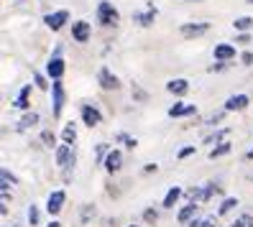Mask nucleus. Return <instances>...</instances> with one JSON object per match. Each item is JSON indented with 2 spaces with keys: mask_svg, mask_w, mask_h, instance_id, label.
<instances>
[{
  "mask_svg": "<svg viewBox=\"0 0 253 227\" xmlns=\"http://www.w3.org/2000/svg\"><path fill=\"white\" fill-rule=\"evenodd\" d=\"M54 151H56V153H54L56 166L64 171V181H69L74 166H77V151H74V146H67V143H59Z\"/></svg>",
  "mask_w": 253,
  "mask_h": 227,
  "instance_id": "obj_1",
  "label": "nucleus"
},
{
  "mask_svg": "<svg viewBox=\"0 0 253 227\" xmlns=\"http://www.w3.org/2000/svg\"><path fill=\"white\" fill-rule=\"evenodd\" d=\"M95 16H97V23L102 28H118L121 26V13L115 10V5L110 3V0H100Z\"/></svg>",
  "mask_w": 253,
  "mask_h": 227,
  "instance_id": "obj_2",
  "label": "nucleus"
},
{
  "mask_svg": "<svg viewBox=\"0 0 253 227\" xmlns=\"http://www.w3.org/2000/svg\"><path fill=\"white\" fill-rule=\"evenodd\" d=\"M64 105H67V92H64V84H62V79H54V82H51V115H54L56 120L62 117Z\"/></svg>",
  "mask_w": 253,
  "mask_h": 227,
  "instance_id": "obj_3",
  "label": "nucleus"
},
{
  "mask_svg": "<svg viewBox=\"0 0 253 227\" xmlns=\"http://www.w3.org/2000/svg\"><path fill=\"white\" fill-rule=\"evenodd\" d=\"M43 23H46V28L49 31H62V28L67 26V23H72V13L67 10V8H62V10H54V13H46L43 16Z\"/></svg>",
  "mask_w": 253,
  "mask_h": 227,
  "instance_id": "obj_4",
  "label": "nucleus"
},
{
  "mask_svg": "<svg viewBox=\"0 0 253 227\" xmlns=\"http://www.w3.org/2000/svg\"><path fill=\"white\" fill-rule=\"evenodd\" d=\"M97 84H100L102 89H108V92H115V89L123 87L121 77H118V74H113L110 67H100V72H97Z\"/></svg>",
  "mask_w": 253,
  "mask_h": 227,
  "instance_id": "obj_5",
  "label": "nucleus"
},
{
  "mask_svg": "<svg viewBox=\"0 0 253 227\" xmlns=\"http://www.w3.org/2000/svg\"><path fill=\"white\" fill-rule=\"evenodd\" d=\"M80 115H82V125H87V128H97L102 123V113L95 108V105H90V102L80 105Z\"/></svg>",
  "mask_w": 253,
  "mask_h": 227,
  "instance_id": "obj_6",
  "label": "nucleus"
},
{
  "mask_svg": "<svg viewBox=\"0 0 253 227\" xmlns=\"http://www.w3.org/2000/svg\"><path fill=\"white\" fill-rule=\"evenodd\" d=\"M102 169H105L108 174H118V171H121V169H123V151L110 148L108 156L102 158Z\"/></svg>",
  "mask_w": 253,
  "mask_h": 227,
  "instance_id": "obj_7",
  "label": "nucleus"
},
{
  "mask_svg": "<svg viewBox=\"0 0 253 227\" xmlns=\"http://www.w3.org/2000/svg\"><path fill=\"white\" fill-rule=\"evenodd\" d=\"M156 16H159V8H156L154 3H148V5H146V10L133 13V23H136V26H143V28H148V26H154Z\"/></svg>",
  "mask_w": 253,
  "mask_h": 227,
  "instance_id": "obj_8",
  "label": "nucleus"
},
{
  "mask_svg": "<svg viewBox=\"0 0 253 227\" xmlns=\"http://www.w3.org/2000/svg\"><path fill=\"white\" fill-rule=\"evenodd\" d=\"M72 38L77 41V43H87L92 38V26L87 23V21H74L72 23Z\"/></svg>",
  "mask_w": 253,
  "mask_h": 227,
  "instance_id": "obj_9",
  "label": "nucleus"
},
{
  "mask_svg": "<svg viewBox=\"0 0 253 227\" xmlns=\"http://www.w3.org/2000/svg\"><path fill=\"white\" fill-rule=\"evenodd\" d=\"M64 72H67V64H64V56H49L46 62V74L54 79H64Z\"/></svg>",
  "mask_w": 253,
  "mask_h": 227,
  "instance_id": "obj_10",
  "label": "nucleus"
},
{
  "mask_svg": "<svg viewBox=\"0 0 253 227\" xmlns=\"http://www.w3.org/2000/svg\"><path fill=\"white\" fill-rule=\"evenodd\" d=\"M64 202H67V191H64V189H56V191H51V194H49V202H46V212H49L51 217H56L59 212H62Z\"/></svg>",
  "mask_w": 253,
  "mask_h": 227,
  "instance_id": "obj_11",
  "label": "nucleus"
},
{
  "mask_svg": "<svg viewBox=\"0 0 253 227\" xmlns=\"http://www.w3.org/2000/svg\"><path fill=\"white\" fill-rule=\"evenodd\" d=\"M179 31H182V36H184V38H197V36H205L207 31H210V23H207V21L184 23V26L179 28Z\"/></svg>",
  "mask_w": 253,
  "mask_h": 227,
  "instance_id": "obj_12",
  "label": "nucleus"
},
{
  "mask_svg": "<svg viewBox=\"0 0 253 227\" xmlns=\"http://www.w3.org/2000/svg\"><path fill=\"white\" fill-rule=\"evenodd\" d=\"M251 105V97L248 95H233V97H228L225 100V113H241V110H246Z\"/></svg>",
  "mask_w": 253,
  "mask_h": 227,
  "instance_id": "obj_13",
  "label": "nucleus"
},
{
  "mask_svg": "<svg viewBox=\"0 0 253 227\" xmlns=\"http://www.w3.org/2000/svg\"><path fill=\"white\" fill-rule=\"evenodd\" d=\"M197 115V105H187V102H174L169 108V117H192Z\"/></svg>",
  "mask_w": 253,
  "mask_h": 227,
  "instance_id": "obj_14",
  "label": "nucleus"
},
{
  "mask_svg": "<svg viewBox=\"0 0 253 227\" xmlns=\"http://www.w3.org/2000/svg\"><path fill=\"white\" fill-rule=\"evenodd\" d=\"M167 92H171V95H176V97H184V95L189 92V82L182 79V77L169 79V82H167Z\"/></svg>",
  "mask_w": 253,
  "mask_h": 227,
  "instance_id": "obj_15",
  "label": "nucleus"
},
{
  "mask_svg": "<svg viewBox=\"0 0 253 227\" xmlns=\"http://www.w3.org/2000/svg\"><path fill=\"white\" fill-rule=\"evenodd\" d=\"M233 59H235L233 43H217L215 46V62H233Z\"/></svg>",
  "mask_w": 253,
  "mask_h": 227,
  "instance_id": "obj_16",
  "label": "nucleus"
},
{
  "mask_svg": "<svg viewBox=\"0 0 253 227\" xmlns=\"http://www.w3.org/2000/svg\"><path fill=\"white\" fill-rule=\"evenodd\" d=\"M16 105L18 110H23V113H28V108H31V84H23L21 87V92H18V97H16Z\"/></svg>",
  "mask_w": 253,
  "mask_h": 227,
  "instance_id": "obj_17",
  "label": "nucleus"
},
{
  "mask_svg": "<svg viewBox=\"0 0 253 227\" xmlns=\"http://www.w3.org/2000/svg\"><path fill=\"white\" fill-rule=\"evenodd\" d=\"M197 209H200V204H197V202H187V204L179 209V215H176V222H179V225H187L192 217L197 215Z\"/></svg>",
  "mask_w": 253,
  "mask_h": 227,
  "instance_id": "obj_18",
  "label": "nucleus"
},
{
  "mask_svg": "<svg viewBox=\"0 0 253 227\" xmlns=\"http://www.w3.org/2000/svg\"><path fill=\"white\" fill-rule=\"evenodd\" d=\"M182 194H184V191H182L179 187H171V189L167 191V196H164L161 207H164V209H174V207H176V202L182 199Z\"/></svg>",
  "mask_w": 253,
  "mask_h": 227,
  "instance_id": "obj_19",
  "label": "nucleus"
},
{
  "mask_svg": "<svg viewBox=\"0 0 253 227\" xmlns=\"http://www.w3.org/2000/svg\"><path fill=\"white\" fill-rule=\"evenodd\" d=\"M34 125H39V115H36V113H26L18 123H16V130H18V133H26V130H31Z\"/></svg>",
  "mask_w": 253,
  "mask_h": 227,
  "instance_id": "obj_20",
  "label": "nucleus"
},
{
  "mask_svg": "<svg viewBox=\"0 0 253 227\" xmlns=\"http://www.w3.org/2000/svg\"><path fill=\"white\" fill-rule=\"evenodd\" d=\"M74 141H77V123H67L62 130V143L74 146Z\"/></svg>",
  "mask_w": 253,
  "mask_h": 227,
  "instance_id": "obj_21",
  "label": "nucleus"
},
{
  "mask_svg": "<svg viewBox=\"0 0 253 227\" xmlns=\"http://www.w3.org/2000/svg\"><path fill=\"white\" fill-rule=\"evenodd\" d=\"M228 133H230V128H220V130H215V133H210L205 138V146H217V143H222L228 138Z\"/></svg>",
  "mask_w": 253,
  "mask_h": 227,
  "instance_id": "obj_22",
  "label": "nucleus"
},
{
  "mask_svg": "<svg viewBox=\"0 0 253 227\" xmlns=\"http://www.w3.org/2000/svg\"><path fill=\"white\" fill-rule=\"evenodd\" d=\"M230 151H233V146H230L228 141H222V143H217V146H215V148H212V151H210V153H207V156H210V158L215 161V158H222V156H228Z\"/></svg>",
  "mask_w": 253,
  "mask_h": 227,
  "instance_id": "obj_23",
  "label": "nucleus"
},
{
  "mask_svg": "<svg viewBox=\"0 0 253 227\" xmlns=\"http://www.w3.org/2000/svg\"><path fill=\"white\" fill-rule=\"evenodd\" d=\"M233 26H235L238 34H248L251 28H253V18H251V16H241V18L233 21Z\"/></svg>",
  "mask_w": 253,
  "mask_h": 227,
  "instance_id": "obj_24",
  "label": "nucleus"
},
{
  "mask_svg": "<svg viewBox=\"0 0 253 227\" xmlns=\"http://www.w3.org/2000/svg\"><path fill=\"white\" fill-rule=\"evenodd\" d=\"M235 207H238V199H235V196H228V199H222V204H220V209H217V215L225 217V215H230Z\"/></svg>",
  "mask_w": 253,
  "mask_h": 227,
  "instance_id": "obj_25",
  "label": "nucleus"
},
{
  "mask_svg": "<svg viewBox=\"0 0 253 227\" xmlns=\"http://www.w3.org/2000/svg\"><path fill=\"white\" fill-rule=\"evenodd\" d=\"M115 141H118V143H123V146H126L128 151L138 148V141L133 138V135H128V133H118V135H115Z\"/></svg>",
  "mask_w": 253,
  "mask_h": 227,
  "instance_id": "obj_26",
  "label": "nucleus"
},
{
  "mask_svg": "<svg viewBox=\"0 0 253 227\" xmlns=\"http://www.w3.org/2000/svg\"><path fill=\"white\" fill-rule=\"evenodd\" d=\"M108 151H110L108 143H97V146H95V163H97V166H102V158L108 156Z\"/></svg>",
  "mask_w": 253,
  "mask_h": 227,
  "instance_id": "obj_27",
  "label": "nucleus"
},
{
  "mask_svg": "<svg viewBox=\"0 0 253 227\" xmlns=\"http://www.w3.org/2000/svg\"><path fill=\"white\" fill-rule=\"evenodd\" d=\"M143 222H146V225H156V222H159L156 207H146V209H143Z\"/></svg>",
  "mask_w": 253,
  "mask_h": 227,
  "instance_id": "obj_28",
  "label": "nucleus"
},
{
  "mask_svg": "<svg viewBox=\"0 0 253 227\" xmlns=\"http://www.w3.org/2000/svg\"><path fill=\"white\" fill-rule=\"evenodd\" d=\"M41 143L46 146V148H56L59 143H56V135L51 133V130H41Z\"/></svg>",
  "mask_w": 253,
  "mask_h": 227,
  "instance_id": "obj_29",
  "label": "nucleus"
},
{
  "mask_svg": "<svg viewBox=\"0 0 253 227\" xmlns=\"http://www.w3.org/2000/svg\"><path fill=\"white\" fill-rule=\"evenodd\" d=\"M34 84L41 89V92H43V89H51V82H49L46 77H43L41 72H34Z\"/></svg>",
  "mask_w": 253,
  "mask_h": 227,
  "instance_id": "obj_30",
  "label": "nucleus"
},
{
  "mask_svg": "<svg viewBox=\"0 0 253 227\" xmlns=\"http://www.w3.org/2000/svg\"><path fill=\"white\" fill-rule=\"evenodd\" d=\"M92 215H95V204H84V209L80 212V222L87 225V222L92 220Z\"/></svg>",
  "mask_w": 253,
  "mask_h": 227,
  "instance_id": "obj_31",
  "label": "nucleus"
},
{
  "mask_svg": "<svg viewBox=\"0 0 253 227\" xmlns=\"http://www.w3.org/2000/svg\"><path fill=\"white\" fill-rule=\"evenodd\" d=\"M225 110H220V113H212L210 117H205V125H217V123H222V120H225Z\"/></svg>",
  "mask_w": 253,
  "mask_h": 227,
  "instance_id": "obj_32",
  "label": "nucleus"
},
{
  "mask_svg": "<svg viewBox=\"0 0 253 227\" xmlns=\"http://www.w3.org/2000/svg\"><path fill=\"white\" fill-rule=\"evenodd\" d=\"M230 227H253V215H241Z\"/></svg>",
  "mask_w": 253,
  "mask_h": 227,
  "instance_id": "obj_33",
  "label": "nucleus"
},
{
  "mask_svg": "<svg viewBox=\"0 0 253 227\" xmlns=\"http://www.w3.org/2000/svg\"><path fill=\"white\" fill-rule=\"evenodd\" d=\"M28 222H31V227H39V207L36 204L28 207Z\"/></svg>",
  "mask_w": 253,
  "mask_h": 227,
  "instance_id": "obj_34",
  "label": "nucleus"
},
{
  "mask_svg": "<svg viewBox=\"0 0 253 227\" xmlns=\"http://www.w3.org/2000/svg\"><path fill=\"white\" fill-rule=\"evenodd\" d=\"M195 146H187V148H179V151H176V158H179V161H184V158H189V156H195Z\"/></svg>",
  "mask_w": 253,
  "mask_h": 227,
  "instance_id": "obj_35",
  "label": "nucleus"
},
{
  "mask_svg": "<svg viewBox=\"0 0 253 227\" xmlns=\"http://www.w3.org/2000/svg\"><path fill=\"white\" fill-rule=\"evenodd\" d=\"M228 67H230V62H215V64L207 67V72H210V74H217V72H225Z\"/></svg>",
  "mask_w": 253,
  "mask_h": 227,
  "instance_id": "obj_36",
  "label": "nucleus"
},
{
  "mask_svg": "<svg viewBox=\"0 0 253 227\" xmlns=\"http://www.w3.org/2000/svg\"><path fill=\"white\" fill-rule=\"evenodd\" d=\"M133 100H138V102H146V100H148V92H143L141 87H133Z\"/></svg>",
  "mask_w": 253,
  "mask_h": 227,
  "instance_id": "obj_37",
  "label": "nucleus"
},
{
  "mask_svg": "<svg viewBox=\"0 0 253 227\" xmlns=\"http://www.w3.org/2000/svg\"><path fill=\"white\" fill-rule=\"evenodd\" d=\"M241 62H243L246 67H251V64H253V51H243V54H241Z\"/></svg>",
  "mask_w": 253,
  "mask_h": 227,
  "instance_id": "obj_38",
  "label": "nucleus"
},
{
  "mask_svg": "<svg viewBox=\"0 0 253 227\" xmlns=\"http://www.w3.org/2000/svg\"><path fill=\"white\" fill-rule=\"evenodd\" d=\"M235 43H243V46H246V43H251V34H238L235 36Z\"/></svg>",
  "mask_w": 253,
  "mask_h": 227,
  "instance_id": "obj_39",
  "label": "nucleus"
},
{
  "mask_svg": "<svg viewBox=\"0 0 253 227\" xmlns=\"http://www.w3.org/2000/svg\"><path fill=\"white\" fill-rule=\"evenodd\" d=\"M159 171V163H146L143 166V174H156Z\"/></svg>",
  "mask_w": 253,
  "mask_h": 227,
  "instance_id": "obj_40",
  "label": "nucleus"
},
{
  "mask_svg": "<svg viewBox=\"0 0 253 227\" xmlns=\"http://www.w3.org/2000/svg\"><path fill=\"white\" fill-rule=\"evenodd\" d=\"M51 56H64V43H56L54 51H51Z\"/></svg>",
  "mask_w": 253,
  "mask_h": 227,
  "instance_id": "obj_41",
  "label": "nucleus"
},
{
  "mask_svg": "<svg viewBox=\"0 0 253 227\" xmlns=\"http://www.w3.org/2000/svg\"><path fill=\"white\" fill-rule=\"evenodd\" d=\"M8 212H10V209H8V202L3 199V196H0V215H3V217H5V215H8Z\"/></svg>",
  "mask_w": 253,
  "mask_h": 227,
  "instance_id": "obj_42",
  "label": "nucleus"
},
{
  "mask_svg": "<svg viewBox=\"0 0 253 227\" xmlns=\"http://www.w3.org/2000/svg\"><path fill=\"white\" fill-rule=\"evenodd\" d=\"M10 187H13V184H8L5 179H0V194H5V191H10Z\"/></svg>",
  "mask_w": 253,
  "mask_h": 227,
  "instance_id": "obj_43",
  "label": "nucleus"
},
{
  "mask_svg": "<svg viewBox=\"0 0 253 227\" xmlns=\"http://www.w3.org/2000/svg\"><path fill=\"white\" fill-rule=\"evenodd\" d=\"M187 227H202V220H197V217H192V220L187 222Z\"/></svg>",
  "mask_w": 253,
  "mask_h": 227,
  "instance_id": "obj_44",
  "label": "nucleus"
},
{
  "mask_svg": "<svg viewBox=\"0 0 253 227\" xmlns=\"http://www.w3.org/2000/svg\"><path fill=\"white\" fill-rule=\"evenodd\" d=\"M46 227H62V222H56V220H51V222H49Z\"/></svg>",
  "mask_w": 253,
  "mask_h": 227,
  "instance_id": "obj_45",
  "label": "nucleus"
},
{
  "mask_svg": "<svg viewBox=\"0 0 253 227\" xmlns=\"http://www.w3.org/2000/svg\"><path fill=\"white\" fill-rule=\"evenodd\" d=\"M246 158H248V161H253V148H251L248 153H246Z\"/></svg>",
  "mask_w": 253,
  "mask_h": 227,
  "instance_id": "obj_46",
  "label": "nucleus"
},
{
  "mask_svg": "<svg viewBox=\"0 0 253 227\" xmlns=\"http://www.w3.org/2000/svg\"><path fill=\"white\" fill-rule=\"evenodd\" d=\"M128 227H141V225H128Z\"/></svg>",
  "mask_w": 253,
  "mask_h": 227,
  "instance_id": "obj_47",
  "label": "nucleus"
},
{
  "mask_svg": "<svg viewBox=\"0 0 253 227\" xmlns=\"http://www.w3.org/2000/svg\"><path fill=\"white\" fill-rule=\"evenodd\" d=\"M0 176H3V169H0Z\"/></svg>",
  "mask_w": 253,
  "mask_h": 227,
  "instance_id": "obj_48",
  "label": "nucleus"
},
{
  "mask_svg": "<svg viewBox=\"0 0 253 227\" xmlns=\"http://www.w3.org/2000/svg\"><path fill=\"white\" fill-rule=\"evenodd\" d=\"M248 3H251V5H253V0H248Z\"/></svg>",
  "mask_w": 253,
  "mask_h": 227,
  "instance_id": "obj_49",
  "label": "nucleus"
},
{
  "mask_svg": "<svg viewBox=\"0 0 253 227\" xmlns=\"http://www.w3.org/2000/svg\"><path fill=\"white\" fill-rule=\"evenodd\" d=\"M10 227H18V225H10Z\"/></svg>",
  "mask_w": 253,
  "mask_h": 227,
  "instance_id": "obj_50",
  "label": "nucleus"
}]
</instances>
